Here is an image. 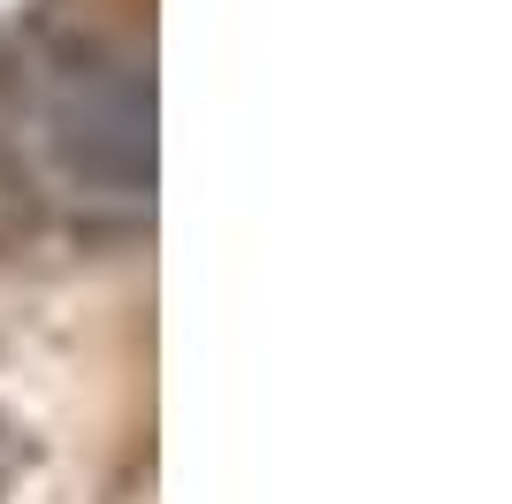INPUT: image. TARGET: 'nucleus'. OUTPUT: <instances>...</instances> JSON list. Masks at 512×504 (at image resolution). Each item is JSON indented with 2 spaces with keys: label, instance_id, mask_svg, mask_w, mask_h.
Masks as SVG:
<instances>
[{
  "label": "nucleus",
  "instance_id": "obj_1",
  "mask_svg": "<svg viewBox=\"0 0 512 504\" xmlns=\"http://www.w3.org/2000/svg\"><path fill=\"white\" fill-rule=\"evenodd\" d=\"M46 146L92 199L153 191V84L138 62H77L46 92Z\"/></svg>",
  "mask_w": 512,
  "mask_h": 504
}]
</instances>
